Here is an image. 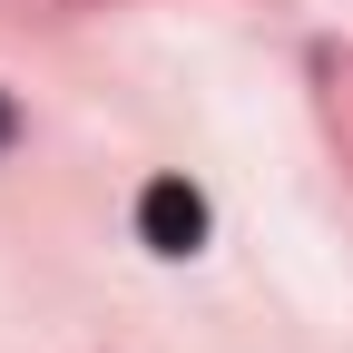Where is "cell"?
Returning <instances> with one entry per match:
<instances>
[{"label":"cell","mask_w":353,"mask_h":353,"mask_svg":"<svg viewBox=\"0 0 353 353\" xmlns=\"http://www.w3.org/2000/svg\"><path fill=\"white\" fill-rule=\"evenodd\" d=\"M206 226H216V216H206V196L187 187V176H148V187H138V245L148 255H196L206 245Z\"/></svg>","instance_id":"6da1fadb"},{"label":"cell","mask_w":353,"mask_h":353,"mask_svg":"<svg viewBox=\"0 0 353 353\" xmlns=\"http://www.w3.org/2000/svg\"><path fill=\"white\" fill-rule=\"evenodd\" d=\"M10 148H20V108L0 99V157H10Z\"/></svg>","instance_id":"7a4b0ae2"}]
</instances>
